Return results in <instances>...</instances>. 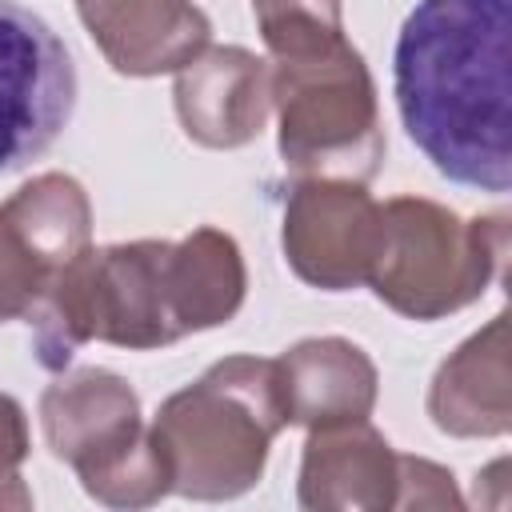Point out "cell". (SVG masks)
<instances>
[{"label": "cell", "mask_w": 512, "mask_h": 512, "mask_svg": "<svg viewBox=\"0 0 512 512\" xmlns=\"http://www.w3.org/2000/svg\"><path fill=\"white\" fill-rule=\"evenodd\" d=\"M244 260L228 232L196 228L184 240L84 248L28 312L36 360L68 368L84 340L168 348L188 332L228 324L244 304Z\"/></svg>", "instance_id": "6da1fadb"}, {"label": "cell", "mask_w": 512, "mask_h": 512, "mask_svg": "<svg viewBox=\"0 0 512 512\" xmlns=\"http://www.w3.org/2000/svg\"><path fill=\"white\" fill-rule=\"evenodd\" d=\"M512 0H416L392 52L408 140L464 188H512Z\"/></svg>", "instance_id": "7a4b0ae2"}, {"label": "cell", "mask_w": 512, "mask_h": 512, "mask_svg": "<svg viewBox=\"0 0 512 512\" xmlns=\"http://www.w3.org/2000/svg\"><path fill=\"white\" fill-rule=\"evenodd\" d=\"M284 424L276 360L228 356L168 396L148 432L168 464L172 492L188 500H232L260 484L268 448Z\"/></svg>", "instance_id": "3957f363"}, {"label": "cell", "mask_w": 512, "mask_h": 512, "mask_svg": "<svg viewBox=\"0 0 512 512\" xmlns=\"http://www.w3.org/2000/svg\"><path fill=\"white\" fill-rule=\"evenodd\" d=\"M268 96L280 116V156L300 180L368 184L384 160L376 84L364 56L340 40L324 52L272 60Z\"/></svg>", "instance_id": "277c9868"}, {"label": "cell", "mask_w": 512, "mask_h": 512, "mask_svg": "<svg viewBox=\"0 0 512 512\" xmlns=\"http://www.w3.org/2000/svg\"><path fill=\"white\" fill-rule=\"evenodd\" d=\"M384 232L368 288L412 320H440L468 308L496 276L508 248L504 216L460 220L444 204L396 196L380 204Z\"/></svg>", "instance_id": "5b68a950"}, {"label": "cell", "mask_w": 512, "mask_h": 512, "mask_svg": "<svg viewBox=\"0 0 512 512\" xmlns=\"http://www.w3.org/2000/svg\"><path fill=\"white\" fill-rule=\"evenodd\" d=\"M44 440L84 492L108 508H148L172 492L168 464L140 420L136 392L104 368L60 376L40 396Z\"/></svg>", "instance_id": "8992f818"}, {"label": "cell", "mask_w": 512, "mask_h": 512, "mask_svg": "<svg viewBox=\"0 0 512 512\" xmlns=\"http://www.w3.org/2000/svg\"><path fill=\"white\" fill-rule=\"evenodd\" d=\"M72 108L76 64L64 40L24 4L0 0V176L48 152Z\"/></svg>", "instance_id": "52a82bcc"}, {"label": "cell", "mask_w": 512, "mask_h": 512, "mask_svg": "<svg viewBox=\"0 0 512 512\" xmlns=\"http://www.w3.org/2000/svg\"><path fill=\"white\" fill-rule=\"evenodd\" d=\"M380 232V204L352 180H300L284 204V256L304 284L324 292L368 284Z\"/></svg>", "instance_id": "ba28073f"}, {"label": "cell", "mask_w": 512, "mask_h": 512, "mask_svg": "<svg viewBox=\"0 0 512 512\" xmlns=\"http://www.w3.org/2000/svg\"><path fill=\"white\" fill-rule=\"evenodd\" d=\"M76 12L120 76L180 72L212 36L192 0H76Z\"/></svg>", "instance_id": "9c48e42d"}, {"label": "cell", "mask_w": 512, "mask_h": 512, "mask_svg": "<svg viewBox=\"0 0 512 512\" xmlns=\"http://www.w3.org/2000/svg\"><path fill=\"white\" fill-rule=\"evenodd\" d=\"M268 60L248 48L200 52L176 76V116L204 148H240L268 120Z\"/></svg>", "instance_id": "30bf717a"}, {"label": "cell", "mask_w": 512, "mask_h": 512, "mask_svg": "<svg viewBox=\"0 0 512 512\" xmlns=\"http://www.w3.org/2000/svg\"><path fill=\"white\" fill-rule=\"evenodd\" d=\"M396 500H400V452H392V444L368 420L312 428L300 464L304 508L376 512V508H396Z\"/></svg>", "instance_id": "8fae6325"}, {"label": "cell", "mask_w": 512, "mask_h": 512, "mask_svg": "<svg viewBox=\"0 0 512 512\" xmlns=\"http://www.w3.org/2000/svg\"><path fill=\"white\" fill-rule=\"evenodd\" d=\"M276 380L288 424H304V428L368 420L376 404L372 360L364 356V348L340 336H316L292 344L276 360Z\"/></svg>", "instance_id": "7c38bea8"}, {"label": "cell", "mask_w": 512, "mask_h": 512, "mask_svg": "<svg viewBox=\"0 0 512 512\" xmlns=\"http://www.w3.org/2000/svg\"><path fill=\"white\" fill-rule=\"evenodd\" d=\"M428 416L448 436H504L512 428L504 312H496L488 328L468 336L440 364L428 392Z\"/></svg>", "instance_id": "4fadbf2b"}, {"label": "cell", "mask_w": 512, "mask_h": 512, "mask_svg": "<svg viewBox=\"0 0 512 512\" xmlns=\"http://www.w3.org/2000/svg\"><path fill=\"white\" fill-rule=\"evenodd\" d=\"M272 60H296L344 40L340 0H252Z\"/></svg>", "instance_id": "5bb4252c"}, {"label": "cell", "mask_w": 512, "mask_h": 512, "mask_svg": "<svg viewBox=\"0 0 512 512\" xmlns=\"http://www.w3.org/2000/svg\"><path fill=\"white\" fill-rule=\"evenodd\" d=\"M52 276L56 268L48 264V256L0 208V324L28 316Z\"/></svg>", "instance_id": "9a60e30c"}, {"label": "cell", "mask_w": 512, "mask_h": 512, "mask_svg": "<svg viewBox=\"0 0 512 512\" xmlns=\"http://www.w3.org/2000/svg\"><path fill=\"white\" fill-rule=\"evenodd\" d=\"M28 456V420L24 408L0 392V508L4 504H32V496L20 484V464Z\"/></svg>", "instance_id": "2e32d148"}, {"label": "cell", "mask_w": 512, "mask_h": 512, "mask_svg": "<svg viewBox=\"0 0 512 512\" xmlns=\"http://www.w3.org/2000/svg\"><path fill=\"white\" fill-rule=\"evenodd\" d=\"M460 492L452 484V472L420 460V456H400V500L396 508H460Z\"/></svg>", "instance_id": "e0dca14e"}]
</instances>
